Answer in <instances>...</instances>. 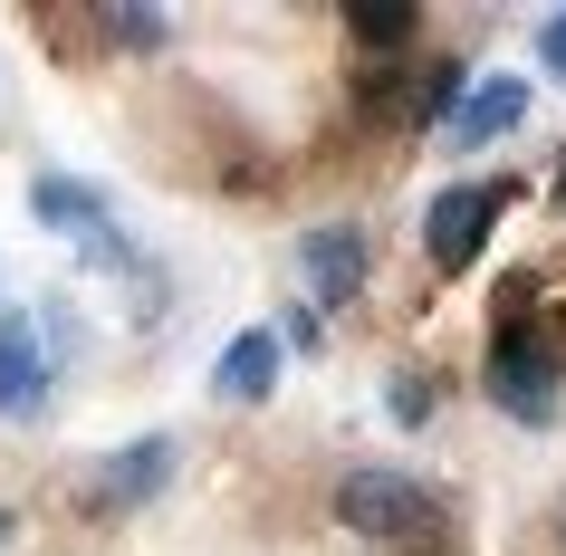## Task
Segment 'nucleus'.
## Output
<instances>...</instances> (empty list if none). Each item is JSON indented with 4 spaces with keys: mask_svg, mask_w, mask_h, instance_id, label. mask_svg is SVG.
I'll return each instance as SVG.
<instances>
[{
    "mask_svg": "<svg viewBox=\"0 0 566 556\" xmlns=\"http://www.w3.org/2000/svg\"><path fill=\"white\" fill-rule=\"evenodd\" d=\"M518 202V182H461V192H442V202L422 211V250H432V269H471L480 240H490V221Z\"/></svg>",
    "mask_w": 566,
    "mask_h": 556,
    "instance_id": "obj_1",
    "label": "nucleus"
},
{
    "mask_svg": "<svg viewBox=\"0 0 566 556\" xmlns=\"http://www.w3.org/2000/svg\"><path fill=\"white\" fill-rule=\"evenodd\" d=\"M336 518L365 527V537H413V527H432V490L403 480V470H356L336 490Z\"/></svg>",
    "mask_w": 566,
    "mask_h": 556,
    "instance_id": "obj_2",
    "label": "nucleus"
},
{
    "mask_svg": "<svg viewBox=\"0 0 566 556\" xmlns=\"http://www.w3.org/2000/svg\"><path fill=\"white\" fill-rule=\"evenodd\" d=\"M30 211L49 221V231H67L87 260H106V269H125L135 250L116 240V221H106V192H87V182H67V174H39L30 182Z\"/></svg>",
    "mask_w": 566,
    "mask_h": 556,
    "instance_id": "obj_3",
    "label": "nucleus"
},
{
    "mask_svg": "<svg viewBox=\"0 0 566 556\" xmlns=\"http://www.w3.org/2000/svg\"><path fill=\"white\" fill-rule=\"evenodd\" d=\"M490 403L518 412V422H557V375H547V355L528 336H500L490 346Z\"/></svg>",
    "mask_w": 566,
    "mask_h": 556,
    "instance_id": "obj_4",
    "label": "nucleus"
},
{
    "mask_svg": "<svg viewBox=\"0 0 566 556\" xmlns=\"http://www.w3.org/2000/svg\"><path fill=\"white\" fill-rule=\"evenodd\" d=\"M298 269H307V289L327 297V307H356V289H365V221H317V231L298 240Z\"/></svg>",
    "mask_w": 566,
    "mask_h": 556,
    "instance_id": "obj_5",
    "label": "nucleus"
},
{
    "mask_svg": "<svg viewBox=\"0 0 566 556\" xmlns=\"http://www.w3.org/2000/svg\"><path fill=\"white\" fill-rule=\"evenodd\" d=\"M509 125H528V87H518V77H490V87H471L461 106H451L442 145H500Z\"/></svg>",
    "mask_w": 566,
    "mask_h": 556,
    "instance_id": "obj_6",
    "label": "nucleus"
},
{
    "mask_svg": "<svg viewBox=\"0 0 566 556\" xmlns=\"http://www.w3.org/2000/svg\"><path fill=\"white\" fill-rule=\"evenodd\" d=\"M49 394V355H39L30 317H0V412H39Z\"/></svg>",
    "mask_w": 566,
    "mask_h": 556,
    "instance_id": "obj_7",
    "label": "nucleus"
},
{
    "mask_svg": "<svg viewBox=\"0 0 566 556\" xmlns=\"http://www.w3.org/2000/svg\"><path fill=\"white\" fill-rule=\"evenodd\" d=\"M174 480V441L154 432V441H125L116 461H106V480H96V508H135V499H154Z\"/></svg>",
    "mask_w": 566,
    "mask_h": 556,
    "instance_id": "obj_8",
    "label": "nucleus"
},
{
    "mask_svg": "<svg viewBox=\"0 0 566 556\" xmlns=\"http://www.w3.org/2000/svg\"><path fill=\"white\" fill-rule=\"evenodd\" d=\"M279 336H269V326H250V336H231V346H221V365H211V384H221V394H231V403H260L269 384H279Z\"/></svg>",
    "mask_w": 566,
    "mask_h": 556,
    "instance_id": "obj_9",
    "label": "nucleus"
},
{
    "mask_svg": "<svg viewBox=\"0 0 566 556\" xmlns=\"http://www.w3.org/2000/svg\"><path fill=\"white\" fill-rule=\"evenodd\" d=\"M413 30H422L413 10H356V39H365V49H403Z\"/></svg>",
    "mask_w": 566,
    "mask_h": 556,
    "instance_id": "obj_10",
    "label": "nucleus"
},
{
    "mask_svg": "<svg viewBox=\"0 0 566 556\" xmlns=\"http://www.w3.org/2000/svg\"><path fill=\"white\" fill-rule=\"evenodd\" d=\"M385 403H394V422H432V384H422V375H394Z\"/></svg>",
    "mask_w": 566,
    "mask_h": 556,
    "instance_id": "obj_11",
    "label": "nucleus"
},
{
    "mask_svg": "<svg viewBox=\"0 0 566 556\" xmlns=\"http://www.w3.org/2000/svg\"><path fill=\"white\" fill-rule=\"evenodd\" d=\"M106 30L135 39V49H154V39H164V10H106Z\"/></svg>",
    "mask_w": 566,
    "mask_h": 556,
    "instance_id": "obj_12",
    "label": "nucleus"
},
{
    "mask_svg": "<svg viewBox=\"0 0 566 556\" xmlns=\"http://www.w3.org/2000/svg\"><path fill=\"white\" fill-rule=\"evenodd\" d=\"M547 67H557V77H566V10H557V20H547Z\"/></svg>",
    "mask_w": 566,
    "mask_h": 556,
    "instance_id": "obj_13",
    "label": "nucleus"
},
{
    "mask_svg": "<svg viewBox=\"0 0 566 556\" xmlns=\"http://www.w3.org/2000/svg\"><path fill=\"white\" fill-rule=\"evenodd\" d=\"M0 547H10V508H0Z\"/></svg>",
    "mask_w": 566,
    "mask_h": 556,
    "instance_id": "obj_14",
    "label": "nucleus"
},
{
    "mask_svg": "<svg viewBox=\"0 0 566 556\" xmlns=\"http://www.w3.org/2000/svg\"><path fill=\"white\" fill-rule=\"evenodd\" d=\"M557 192H566V174H557Z\"/></svg>",
    "mask_w": 566,
    "mask_h": 556,
    "instance_id": "obj_15",
    "label": "nucleus"
}]
</instances>
